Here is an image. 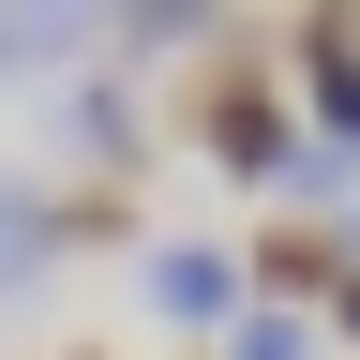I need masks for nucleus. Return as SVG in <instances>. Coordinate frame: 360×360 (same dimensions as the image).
<instances>
[{
  "label": "nucleus",
  "instance_id": "1",
  "mask_svg": "<svg viewBox=\"0 0 360 360\" xmlns=\"http://www.w3.org/2000/svg\"><path fill=\"white\" fill-rule=\"evenodd\" d=\"M195 150L225 180H285V90H270L255 60H210L195 75Z\"/></svg>",
  "mask_w": 360,
  "mask_h": 360
},
{
  "label": "nucleus",
  "instance_id": "2",
  "mask_svg": "<svg viewBox=\"0 0 360 360\" xmlns=\"http://www.w3.org/2000/svg\"><path fill=\"white\" fill-rule=\"evenodd\" d=\"M285 75H300V105L315 135L360 165V0H300V45H285Z\"/></svg>",
  "mask_w": 360,
  "mask_h": 360
},
{
  "label": "nucleus",
  "instance_id": "3",
  "mask_svg": "<svg viewBox=\"0 0 360 360\" xmlns=\"http://www.w3.org/2000/svg\"><path fill=\"white\" fill-rule=\"evenodd\" d=\"M150 300L180 315V330H225L255 285H240V255H210V240H150Z\"/></svg>",
  "mask_w": 360,
  "mask_h": 360
},
{
  "label": "nucleus",
  "instance_id": "4",
  "mask_svg": "<svg viewBox=\"0 0 360 360\" xmlns=\"http://www.w3.org/2000/svg\"><path fill=\"white\" fill-rule=\"evenodd\" d=\"M60 240H75V210H45V195H15V180H0V300L45 285V270H60Z\"/></svg>",
  "mask_w": 360,
  "mask_h": 360
},
{
  "label": "nucleus",
  "instance_id": "5",
  "mask_svg": "<svg viewBox=\"0 0 360 360\" xmlns=\"http://www.w3.org/2000/svg\"><path fill=\"white\" fill-rule=\"evenodd\" d=\"M75 30H90V0H0V90H15L30 60H60Z\"/></svg>",
  "mask_w": 360,
  "mask_h": 360
},
{
  "label": "nucleus",
  "instance_id": "6",
  "mask_svg": "<svg viewBox=\"0 0 360 360\" xmlns=\"http://www.w3.org/2000/svg\"><path fill=\"white\" fill-rule=\"evenodd\" d=\"M75 150L105 165V180H120L135 150H150V120H135V90H120V75H90V90H75Z\"/></svg>",
  "mask_w": 360,
  "mask_h": 360
},
{
  "label": "nucleus",
  "instance_id": "7",
  "mask_svg": "<svg viewBox=\"0 0 360 360\" xmlns=\"http://www.w3.org/2000/svg\"><path fill=\"white\" fill-rule=\"evenodd\" d=\"M210 360H315V330H300V315H225V330H210Z\"/></svg>",
  "mask_w": 360,
  "mask_h": 360
},
{
  "label": "nucleus",
  "instance_id": "8",
  "mask_svg": "<svg viewBox=\"0 0 360 360\" xmlns=\"http://www.w3.org/2000/svg\"><path fill=\"white\" fill-rule=\"evenodd\" d=\"M255 270H270V285H300V300H315V285L345 270V240H315V225H285V240H255Z\"/></svg>",
  "mask_w": 360,
  "mask_h": 360
},
{
  "label": "nucleus",
  "instance_id": "9",
  "mask_svg": "<svg viewBox=\"0 0 360 360\" xmlns=\"http://www.w3.org/2000/svg\"><path fill=\"white\" fill-rule=\"evenodd\" d=\"M225 0H120V45H195Z\"/></svg>",
  "mask_w": 360,
  "mask_h": 360
},
{
  "label": "nucleus",
  "instance_id": "10",
  "mask_svg": "<svg viewBox=\"0 0 360 360\" xmlns=\"http://www.w3.org/2000/svg\"><path fill=\"white\" fill-rule=\"evenodd\" d=\"M315 300H330V315H345V345H360V255H345V270H330V285H315Z\"/></svg>",
  "mask_w": 360,
  "mask_h": 360
},
{
  "label": "nucleus",
  "instance_id": "11",
  "mask_svg": "<svg viewBox=\"0 0 360 360\" xmlns=\"http://www.w3.org/2000/svg\"><path fill=\"white\" fill-rule=\"evenodd\" d=\"M75 360H90V345H75Z\"/></svg>",
  "mask_w": 360,
  "mask_h": 360
}]
</instances>
